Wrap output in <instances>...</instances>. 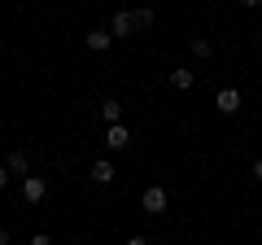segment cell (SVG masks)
I'll list each match as a JSON object with an SVG mask.
<instances>
[{
    "mask_svg": "<svg viewBox=\"0 0 262 245\" xmlns=\"http://www.w3.org/2000/svg\"><path fill=\"white\" fill-rule=\"evenodd\" d=\"M258 48H262V31H258Z\"/></svg>",
    "mask_w": 262,
    "mask_h": 245,
    "instance_id": "16",
    "label": "cell"
},
{
    "mask_svg": "<svg viewBox=\"0 0 262 245\" xmlns=\"http://www.w3.org/2000/svg\"><path fill=\"white\" fill-rule=\"evenodd\" d=\"M92 184H114V162L110 158H96L92 162Z\"/></svg>",
    "mask_w": 262,
    "mask_h": 245,
    "instance_id": "8",
    "label": "cell"
},
{
    "mask_svg": "<svg viewBox=\"0 0 262 245\" xmlns=\"http://www.w3.org/2000/svg\"><path fill=\"white\" fill-rule=\"evenodd\" d=\"M241 5H262V0H241Z\"/></svg>",
    "mask_w": 262,
    "mask_h": 245,
    "instance_id": "15",
    "label": "cell"
},
{
    "mask_svg": "<svg viewBox=\"0 0 262 245\" xmlns=\"http://www.w3.org/2000/svg\"><path fill=\"white\" fill-rule=\"evenodd\" d=\"M114 39H127V35H136V18H131V9H118L114 13Z\"/></svg>",
    "mask_w": 262,
    "mask_h": 245,
    "instance_id": "5",
    "label": "cell"
},
{
    "mask_svg": "<svg viewBox=\"0 0 262 245\" xmlns=\"http://www.w3.org/2000/svg\"><path fill=\"white\" fill-rule=\"evenodd\" d=\"M22 197H27L31 206H39V201L48 197V179L44 175H22Z\"/></svg>",
    "mask_w": 262,
    "mask_h": 245,
    "instance_id": "1",
    "label": "cell"
},
{
    "mask_svg": "<svg viewBox=\"0 0 262 245\" xmlns=\"http://www.w3.org/2000/svg\"><path fill=\"white\" fill-rule=\"evenodd\" d=\"M101 118H105V122H118V118H122V105L114 101V96H110V101L101 105Z\"/></svg>",
    "mask_w": 262,
    "mask_h": 245,
    "instance_id": "12",
    "label": "cell"
},
{
    "mask_svg": "<svg viewBox=\"0 0 262 245\" xmlns=\"http://www.w3.org/2000/svg\"><path fill=\"white\" fill-rule=\"evenodd\" d=\"M5 167H9L13 175H31V153H27V149H13V153H9V162H5Z\"/></svg>",
    "mask_w": 262,
    "mask_h": 245,
    "instance_id": "7",
    "label": "cell"
},
{
    "mask_svg": "<svg viewBox=\"0 0 262 245\" xmlns=\"http://www.w3.org/2000/svg\"><path fill=\"white\" fill-rule=\"evenodd\" d=\"M9 175H13V171L5 167V162H0V189H9Z\"/></svg>",
    "mask_w": 262,
    "mask_h": 245,
    "instance_id": "13",
    "label": "cell"
},
{
    "mask_svg": "<svg viewBox=\"0 0 262 245\" xmlns=\"http://www.w3.org/2000/svg\"><path fill=\"white\" fill-rule=\"evenodd\" d=\"M105 145H110L114 153H118V149H127V145H131V132L122 127V118H118V122H110V132H105Z\"/></svg>",
    "mask_w": 262,
    "mask_h": 245,
    "instance_id": "4",
    "label": "cell"
},
{
    "mask_svg": "<svg viewBox=\"0 0 262 245\" xmlns=\"http://www.w3.org/2000/svg\"><path fill=\"white\" fill-rule=\"evenodd\" d=\"M214 105H219V114H241V88H219L214 92Z\"/></svg>",
    "mask_w": 262,
    "mask_h": 245,
    "instance_id": "2",
    "label": "cell"
},
{
    "mask_svg": "<svg viewBox=\"0 0 262 245\" xmlns=\"http://www.w3.org/2000/svg\"><path fill=\"white\" fill-rule=\"evenodd\" d=\"M188 48H192V53L201 57V62H206V57H214V44H210L206 35H192V39H188Z\"/></svg>",
    "mask_w": 262,
    "mask_h": 245,
    "instance_id": "10",
    "label": "cell"
},
{
    "mask_svg": "<svg viewBox=\"0 0 262 245\" xmlns=\"http://www.w3.org/2000/svg\"><path fill=\"white\" fill-rule=\"evenodd\" d=\"M131 18H136V31H149V27H153V18H158V13H153L149 5H140V9H131Z\"/></svg>",
    "mask_w": 262,
    "mask_h": 245,
    "instance_id": "11",
    "label": "cell"
},
{
    "mask_svg": "<svg viewBox=\"0 0 262 245\" xmlns=\"http://www.w3.org/2000/svg\"><path fill=\"white\" fill-rule=\"evenodd\" d=\"M253 179H262V158H258V162H253Z\"/></svg>",
    "mask_w": 262,
    "mask_h": 245,
    "instance_id": "14",
    "label": "cell"
},
{
    "mask_svg": "<svg viewBox=\"0 0 262 245\" xmlns=\"http://www.w3.org/2000/svg\"><path fill=\"white\" fill-rule=\"evenodd\" d=\"M140 206H144V215H162V210H166V189L149 184V189L140 193Z\"/></svg>",
    "mask_w": 262,
    "mask_h": 245,
    "instance_id": "3",
    "label": "cell"
},
{
    "mask_svg": "<svg viewBox=\"0 0 262 245\" xmlns=\"http://www.w3.org/2000/svg\"><path fill=\"white\" fill-rule=\"evenodd\" d=\"M83 44L92 48V53H105V48L114 44V31L110 27H96V31H88V35H83Z\"/></svg>",
    "mask_w": 262,
    "mask_h": 245,
    "instance_id": "6",
    "label": "cell"
},
{
    "mask_svg": "<svg viewBox=\"0 0 262 245\" xmlns=\"http://www.w3.org/2000/svg\"><path fill=\"white\" fill-rule=\"evenodd\" d=\"M196 84V75L188 66H179V70H170V88H179V92H188V88Z\"/></svg>",
    "mask_w": 262,
    "mask_h": 245,
    "instance_id": "9",
    "label": "cell"
}]
</instances>
